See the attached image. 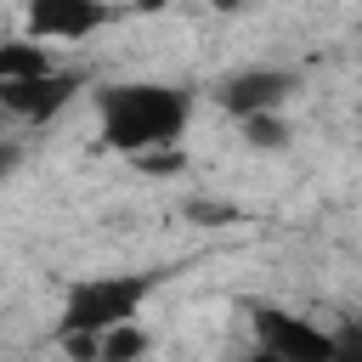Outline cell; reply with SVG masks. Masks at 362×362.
Returning a JSON list of instances; mask_svg holds the SVG:
<instances>
[{
	"label": "cell",
	"mask_w": 362,
	"mask_h": 362,
	"mask_svg": "<svg viewBox=\"0 0 362 362\" xmlns=\"http://www.w3.org/2000/svg\"><path fill=\"white\" fill-rule=\"evenodd\" d=\"M96 119H102V141L113 153L141 158L153 147H181V130L192 119V96L175 85L124 79V85H107L96 96Z\"/></svg>",
	"instance_id": "cell-1"
},
{
	"label": "cell",
	"mask_w": 362,
	"mask_h": 362,
	"mask_svg": "<svg viewBox=\"0 0 362 362\" xmlns=\"http://www.w3.org/2000/svg\"><path fill=\"white\" fill-rule=\"evenodd\" d=\"M147 288H153V277H130V272H119V277H85V283L68 288L57 334H107L119 322H136Z\"/></svg>",
	"instance_id": "cell-2"
},
{
	"label": "cell",
	"mask_w": 362,
	"mask_h": 362,
	"mask_svg": "<svg viewBox=\"0 0 362 362\" xmlns=\"http://www.w3.org/2000/svg\"><path fill=\"white\" fill-rule=\"evenodd\" d=\"M255 362H334L339 356V339L283 305H255Z\"/></svg>",
	"instance_id": "cell-3"
},
{
	"label": "cell",
	"mask_w": 362,
	"mask_h": 362,
	"mask_svg": "<svg viewBox=\"0 0 362 362\" xmlns=\"http://www.w3.org/2000/svg\"><path fill=\"white\" fill-rule=\"evenodd\" d=\"M79 74H68V68H51V74H40V79H0V107L11 113V119H23V124H45V119H57L74 96H79Z\"/></svg>",
	"instance_id": "cell-4"
},
{
	"label": "cell",
	"mask_w": 362,
	"mask_h": 362,
	"mask_svg": "<svg viewBox=\"0 0 362 362\" xmlns=\"http://www.w3.org/2000/svg\"><path fill=\"white\" fill-rule=\"evenodd\" d=\"M34 40H90L107 23V0H23Z\"/></svg>",
	"instance_id": "cell-5"
},
{
	"label": "cell",
	"mask_w": 362,
	"mask_h": 362,
	"mask_svg": "<svg viewBox=\"0 0 362 362\" xmlns=\"http://www.w3.org/2000/svg\"><path fill=\"white\" fill-rule=\"evenodd\" d=\"M294 96V74L283 68H243L221 85V107L232 119H255V113H283V102Z\"/></svg>",
	"instance_id": "cell-6"
},
{
	"label": "cell",
	"mask_w": 362,
	"mask_h": 362,
	"mask_svg": "<svg viewBox=\"0 0 362 362\" xmlns=\"http://www.w3.org/2000/svg\"><path fill=\"white\" fill-rule=\"evenodd\" d=\"M51 68H57V57H51L45 40H34V34L0 45V79H40V74H51Z\"/></svg>",
	"instance_id": "cell-7"
},
{
	"label": "cell",
	"mask_w": 362,
	"mask_h": 362,
	"mask_svg": "<svg viewBox=\"0 0 362 362\" xmlns=\"http://www.w3.org/2000/svg\"><path fill=\"white\" fill-rule=\"evenodd\" d=\"M147 351H153V334L141 322H119L102 334V362H147Z\"/></svg>",
	"instance_id": "cell-8"
},
{
	"label": "cell",
	"mask_w": 362,
	"mask_h": 362,
	"mask_svg": "<svg viewBox=\"0 0 362 362\" xmlns=\"http://www.w3.org/2000/svg\"><path fill=\"white\" fill-rule=\"evenodd\" d=\"M238 124H243V141L249 147H288L283 113H255V119H238Z\"/></svg>",
	"instance_id": "cell-9"
},
{
	"label": "cell",
	"mask_w": 362,
	"mask_h": 362,
	"mask_svg": "<svg viewBox=\"0 0 362 362\" xmlns=\"http://www.w3.org/2000/svg\"><path fill=\"white\" fill-rule=\"evenodd\" d=\"M136 170H147V175H181L187 170V153L181 147H153V153L136 158Z\"/></svg>",
	"instance_id": "cell-10"
},
{
	"label": "cell",
	"mask_w": 362,
	"mask_h": 362,
	"mask_svg": "<svg viewBox=\"0 0 362 362\" xmlns=\"http://www.w3.org/2000/svg\"><path fill=\"white\" fill-rule=\"evenodd\" d=\"M57 345L74 362H102V334H57Z\"/></svg>",
	"instance_id": "cell-11"
},
{
	"label": "cell",
	"mask_w": 362,
	"mask_h": 362,
	"mask_svg": "<svg viewBox=\"0 0 362 362\" xmlns=\"http://www.w3.org/2000/svg\"><path fill=\"white\" fill-rule=\"evenodd\" d=\"M209 6H215V11H243L249 0H209Z\"/></svg>",
	"instance_id": "cell-12"
},
{
	"label": "cell",
	"mask_w": 362,
	"mask_h": 362,
	"mask_svg": "<svg viewBox=\"0 0 362 362\" xmlns=\"http://www.w3.org/2000/svg\"><path fill=\"white\" fill-rule=\"evenodd\" d=\"M136 6H141V11H158V6H164V0H136Z\"/></svg>",
	"instance_id": "cell-13"
}]
</instances>
